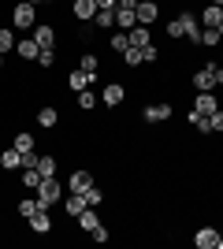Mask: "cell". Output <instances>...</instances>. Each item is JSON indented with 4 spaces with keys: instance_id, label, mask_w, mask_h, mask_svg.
<instances>
[{
    "instance_id": "6da1fadb",
    "label": "cell",
    "mask_w": 223,
    "mask_h": 249,
    "mask_svg": "<svg viewBox=\"0 0 223 249\" xmlns=\"http://www.w3.org/2000/svg\"><path fill=\"white\" fill-rule=\"evenodd\" d=\"M11 26L15 30H30V26H37V8L34 4H15V11H11Z\"/></svg>"
},
{
    "instance_id": "7a4b0ae2",
    "label": "cell",
    "mask_w": 223,
    "mask_h": 249,
    "mask_svg": "<svg viewBox=\"0 0 223 249\" xmlns=\"http://www.w3.org/2000/svg\"><path fill=\"white\" fill-rule=\"evenodd\" d=\"M60 182H56V175L52 178H41V186H37V201H41V208H52L56 201H60Z\"/></svg>"
},
{
    "instance_id": "3957f363",
    "label": "cell",
    "mask_w": 223,
    "mask_h": 249,
    "mask_svg": "<svg viewBox=\"0 0 223 249\" xmlns=\"http://www.w3.org/2000/svg\"><path fill=\"white\" fill-rule=\"evenodd\" d=\"M193 89H197V93H208V89H216V63H205L201 71L193 74Z\"/></svg>"
},
{
    "instance_id": "277c9868",
    "label": "cell",
    "mask_w": 223,
    "mask_h": 249,
    "mask_svg": "<svg viewBox=\"0 0 223 249\" xmlns=\"http://www.w3.org/2000/svg\"><path fill=\"white\" fill-rule=\"evenodd\" d=\"M141 119H145V123H164V119H171V104H168V101L149 104L145 112H141Z\"/></svg>"
},
{
    "instance_id": "5b68a950",
    "label": "cell",
    "mask_w": 223,
    "mask_h": 249,
    "mask_svg": "<svg viewBox=\"0 0 223 249\" xmlns=\"http://www.w3.org/2000/svg\"><path fill=\"white\" fill-rule=\"evenodd\" d=\"M134 15H138L141 26H153L156 15H160V4H156V0H138V11H134Z\"/></svg>"
},
{
    "instance_id": "8992f818",
    "label": "cell",
    "mask_w": 223,
    "mask_h": 249,
    "mask_svg": "<svg viewBox=\"0 0 223 249\" xmlns=\"http://www.w3.org/2000/svg\"><path fill=\"white\" fill-rule=\"evenodd\" d=\"M26 223H30L34 234H49V231H52V216H49V208H37V212H34Z\"/></svg>"
},
{
    "instance_id": "52a82bcc",
    "label": "cell",
    "mask_w": 223,
    "mask_h": 249,
    "mask_svg": "<svg viewBox=\"0 0 223 249\" xmlns=\"http://www.w3.org/2000/svg\"><path fill=\"white\" fill-rule=\"evenodd\" d=\"M71 11L78 22H89L97 15V0H71Z\"/></svg>"
},
{
    "instance_id": "ba28073f",
    "label": "cell",
    "mask_w": 223,
    "mask_h": 249,
    "mask_svg": "<svg viewBox=\"0 0 223 249\" xmlns=\"http://www.w3.org/2000/svg\"><path fill=\"white\" fill-rule=\"evenodd\" d=\"M123 97H127V89H123L119 82H108L104 89H101V101H104L108 108H116V104H123Z\"/></svg>"
},
{
    "instance_id": "9c48e42d",
    "label": "cell",
    "mask_w": 223,
    "mask_h": 249,
    "mask_svg": "<svg viewBox=\"0 0 223 249\" xmlns=\"http://www.w3.org/2000/svg\"><path fill=\"white\" fill-rule=\"evenodd\" d=\"M89 186H93V175H89V171H74V175L67 178V190H71V194H86Z\"/></svg>"
},
{
    "instance_id": "30bf717a",
    "label": "cell",
    "mask_w": 223,
    "mask_h": 249,
    "mask_svg": "<svg viewBox=\"0 0 223 249\" xmlns=\"http://www.w3.org/2000/svg\"><path fill=\"white\" fill-rule=\"evenodd\" d=\"M197 22H201V26H208V30H216V26L223 22V8H220V4H208V8L201 11V19H197Z\"/></svg>"
},
{
    "instance_id": "8fae6325",
    "label": "cell",
    "mask_w": 223,
    "mask_h": 249,
    "mask_svg": "<svg viewBox=\"0 0 223 249\" xmlns=\"http://www.w3.org/2000/svg\"><path fill=\"white\" fill-rule=\"evenodd\" d=\"M193 242H197V249H216V242H220V231H216V227H201L197 234H193Z\"/></svg>"
},
{
    "instance_id": "7c38bea8",
    "label": "cell",
    "mask_w": 223,
    "mask_h": 249,
    "mask_svg": "<svg viewBox=\"0 0 223 249\" xmlns=\"http://www.w3.org/2000/svg\"><path fill=\"white\" fill-rule=\"evenodd\" d=\"M34 41H37V49H56V30L52 26H34Z\"/></svg>"
},
{
    "instance_id": "4fadbf2b",
    "label": "cell",
    "mask_w": 223,
    "mask_h": 249,
    "mask_svg": "<svg viewBox=\"0 0 223 249\" xmlns=\"http://www.w3.org/2000/svg\"><path fill=\"white\" fill-rule=\"evenodd\" d=\"M78 227L86 231V234H89V231H97L101 227V216H97V208L89 205V208H82V212H78Z\"/></svg>"
},
{
    "instance_id": "5bb4252c",
    "label": "cell",
    "mask_w": 223,
    "mask_h": 249,
    "mask_svg": "<svg viewBox=\"0 0 223 249\" xmlns=\"http://www.w3.org/2000/svg\"><path fill=\"white\" fill-rule=\"evenodd\" d=\"M15 52H19V60H37V41H34V37H19V41H15Z\"/></svg>"
},
{
    "instance_id": "9a60e30c",
    "label": "cell",
    "mask_w": 223,
    "mask_h": 249,
    "mask_svg": "<svg viewBox=\"0 0 223 249\" xmlns=\"http://www.w3.org/2000/svg\"><path fill=\"white\" fill-rule=\"evenodd\" d=\"M193 108H197V112H201V115H212L216 108H220V101H216V93H212V89H208V93H197V101H193Z\"/></svg>"
},
{
    "instance_id": "2e32d148",
    "label": "cell",
    "mask_w": 223,
    "mask_h": 249,
    "mask_svg": "<svg viewBox=\"0 0 223 249\" xmlns=\"http://www.w3.org/2000/svg\"><path fill=\"white\" fill-rule=\"evenodd\" d=\"M0 167H4V171H15V167H22V153H19L15 145L4 149V153H0Z\"/></svg>"
},
{
    "instance_id": "e0dca14e",
    "label": "cell",
    "mask_w": 223,
    "mask_h": 249,
    "mask_svg": "<svg viewBox=\"0 0 223 249\" xmlns=\"http://www.w3.org/2000/svg\"><path fill=\"white\" fill-rule=\"evenodd\" d=\"M130 34V45H134V49H145V45H153V34H149V26H134V30H127Z\"/></svg>"
},
{
    "instance_id": "ac0fdd59",
    "label": "cell",
    "mask_w": 223,
    "mask_h": 249,
    "mask_svg": "<svg viewBox=\"0 0 223 249\" xmlns=\"http://www.w3.org/2000/svg\"><path fill=\"white\" fill-rule=\"evenodd\" d=\"M93 26H97V30H112V26H116V11H112V8H97Z\"/></svg>"
},
{
    "instance_id": "d6986e66",
    "label": "cell",
    "mask_w": 223,
    "mask_h": 249,
    "mask_svg": "<svg viewBox=\"0 0 223 249\" xmlns=\"http://www.w3.org/2000/svg\"><path fill=\"white\" fill-rule=\"evenodd\" d=\"M89 82H93V78H89V74H86L82 67H78V71H71V74H67V86H71L74 93H82V89H89Z\"/></svg>"
},
{
    "instance_id": "ffe728a7",
    "label": "cell",
    "mask_w": 223,
    "mask_h": 249,
    "mask_svg": "<svg viewBox=\"0 0 223 249\" xmlns=\"http://www.w3.org/2000/svg\"><path fill=\"white\" fill-rule=\"evenodd\" d=\"M116 26L119 30H134V26H138V15L127 11V8H116Z\"/></svg>"
},
{
    "instance_id": "44dd1931",
    "label": "cell",
    "mask_w": 223,
    "mask_h": 249,
    "mask_svg": "<svg viewBox=\"0 0 223 249\" xmlns=\"http://www.w3.org/2000/svg\"><path fill=\"white\" fill-rule=\"evenodd\" d=\"M64 208H67V216H74V219H78V212H82V208H89V205H86V194H71Z\"/></svg>"
},
{
    "instance_id": "7402d4cb",
    "label": "cell",
    "mask_w": 223,
    "mask_h": 249,
    "mask_svg": "<svg viewBox=\"0 0 223 249\" xmlns=\"http://www.w3.org/2000/svg\"><path fill=\"white\" fill-rule=\"evenodd\" d=\"M186 119H190V123L197 126V130H201V134H212V119H208V115H201V112H197V108H193V112L186 115Z\"/></svg>"
},
{
    "instance_id": "603a6c76",
    "label": "cell",
    "mask_w": 223,
    "mask_h": 249,
    "mask_svg": "<svg viewBox=\"0 0 223 249\" xmlns=\"http://www.w3.org/2000/svg\"><path fill=\"white\" fill-rule=\"evenodd\" d=\"M41 171H37V167H26V171H22V186H26V190H37V186H41Z\"/></svg>"
},
{
    "instance_id": "cb8c5ba5",
    "label": "cell",
    "mask_w": 223,
    "mask_h": 249,
    "mask_svg": "<svg viewBox=\"0 0 223 249\" xmlns=\"http://www.w3.org/2000/svg\"><path fill=\"white\" fill-rule=\"evenodd\" d=\"M37 123H41V126H49V130H52V126L60 123V112H56V108H41V112H37Z\"/></svg>"
},
{
    "instance_id": "d4e9b609",
    "label": "cell",
    "mask_w": 223,
    "mask_h": 249,
    "mask_svg": "<svg viewBox=\"0 0 223 249\" xmlns=\"http://www.w3.org/2000/svg\"><path fill=\"white\" fill-rule=\"evenodd\" d=\"M37 208H41V201H37V197H22V201H19V216H22V219H30Z\"/></svg>"
},
{
    "instance_id": "484cf974",
    "label": "cell",
    "mask_w": 223,
    "mask_h": 249,
    "mask_svg": "<svg viewBox=\"0 0 223 249\" xmlns=\"http://www.w3.org/2000/svg\"><path fill=\"white\" fill-rule=\"evenodd\" d=\"M220 41H223V34H220V30H208V26L201 30V45H205V49H216Z\"/></svg>"
},
{
    "instance_id": "4316f807",
    "label": "cell",
    "mask_w": 223,
    "mask_h": 249,
    "mask_svg": "<svg viewBox=\"0 0 223 249\" xmlns=\"http://www.w3.org/2000/svg\"><path fill=\"white\" fill-rule=\"evenodd\" d=\"M15 149H19V153H34V134L19 130V134H15Z\"/></svg>"
},
{
    "instance_id": "83f0119b",
    "label": "cell",
    "mask_w": 223,
    "mask_h": 249,
    "mask_svg": "<svg viewBox=\"0 0 223 249\" xmlns=\"http://www.w3.org/2000/svg\"><path fill=\"white\" fill-rule=\"evenodd\" d=\"M37 171H41L45 178H52L56 175V160L52 156H37Z\"/></svg>"
},
{
    "instance_id": "f1b7e54d",
    "label": "cell",
    "mask_w": 223,
    "mask_h": 249,
    "mask_svg": "<svg viewBox=\"0 0 223 249\" xmlns=\"http://www.w3.org/2000/svg\"><path fill=\"white\" fill-rule=\"evenodd\" d=\"M130 49V34H112V52H127Z\"/></svg>"
},
{
    "instance_id": "f546056e",
    "label": "cell",
    "mask_w": 223,
    "mask_h": 249,
    "mask_svg": "<svg viewBox=\"0 0 223 249\" xmlns=\"http://www.w3.org/2000/svg\"><path fill=\"white\" fill-rule=\"evenodd\" d=\"M78 108H82V112H89V108H97V93H89V89H82V93H78Z\"/></svg>"
},
{
    "instance_id": "4dcf8cb0",
    "label": "cell",
    "mask_w": 223,
    "mask_h": 249,
    "mask_svg": "<svg viewBox=\"0 0 223 249\" xmlns=\"http://www.w3.org/2000/svg\"><path fill=\"white\" fill-rule=\"evenodd\" d=\"M179 22H182V30L190 34V30H197V26H201V22H197V15H193V11H182L179 15Z\"/></svg>"
},
{
    "instance_id": "1f68e13d",
    "label": "cell",
    "mask_w": 223,
    "mask_h": 249,
    "mask_svg": "<svg viewBox=\"0 0 223 249\" xmlns=\"http://www.w3.org/2000/svg\"><path fill=\"white\" fill-rule=\"evenodd\" d=\"M15 41H19V37H15L11 30H0V52H11V49H15Z\"/></svg>"
},
{
    "instance_id": "d6a6232c",
    "label": "cell",
    "mask_w": 223,
    "mask_h": 249,
    "mask_svg": "<svg viewBox=\"0 0 223 249\" xmlns=\"http://www.w3.org/2000/svg\"><path fill=\"white\" fill-rule=\"evenodd\" d=\"M123 63H127V67H138V63H141V49H134V45H130V49L123 52Z\"/></svg>"
},
{
    "instance_id": "836d02e7",
    "label": "cell",
    "mask_w": 223,
    "mask_h": 249,
    "mask_svg": "<svg viewBox=\"0 0 223 249\" xmlns=\"http://www.w3.org/2000/svg\"><path fill=\"white\" fill-rule=\"evenodd\" d=\"M56 63V49H41L37 52V67H52Z\"/></svg>"
},
{
    "instance_id": "e575fe53",
    "label": "cell",
    "mask_w": 223,
    "mask_h": 249,
    "mask_svg": "<svg viewBox=\"0 0 223 249\" xmlns=\"http://www.w3.org/2000/svg\"><path fill=\"white\" fill-rule=\"evenodd\" d=\"M168 37H171V41H175V37H186V30H182V22H179V15L168 22Z\"/></svg>"
},
{
    "instance_id": "d590c367",
    "label": "cell",
    "mask_w": 223,
    "mask_h": 249,
    "mask_svg": "<svg viewBox=\"0 0 223 249\" xmlns=\"http://www.w3.org/2000/svg\"><path fill=\"white\" fill-rule=\"evenodd\" d=\"M160 60V49L156 45H145V49H141V63H156Z\"/></svg>"
},
{
    "instance_id": "8d00e7d4",
    "label": "cell",
    "mask_w": 223,
    "mask_h": 249,
    "mask_svg": "<svg viewBox=\"0 0 223 249\" xmlns=\"http://www.w3.org/2000/svg\"><path fill=\"white\" fill-rule=\"evenodd\" d=\"M101 201H104V194H101V190H97V186H89V190H86V205H101Z\"/></svg>"
},
{
    "instance_id": "74e56055",
    "label": "cell",
    "mask_w": 223,
    "mask_h": 249,
    "mask_svg": "<svg viewBox=\"0 0 223 249\" xmlns=\"http://www.w3.org/2000/svg\"><path fill=\"white\" fill-rule=\"evenodd\" d=\"M82 71L89 74V78H97V56H82Z\"/></svg>"
},
{
    "instance_id": "f35d334b",
    "label": "cell",
    "mask_w": 223,
    "mask_h": 249,
    "mask_svg": "<svg viewBox=\"0 0 223 249\" xmlns=\"http://www.w3.org/2000/svg\"><path fill=\"white\" fill-rule=\"evenodd\" d=\"M89 238H93V242H108V238H112V234H108V227H104V223H101V227H97V231H89Z\"/></svg>"
},
{
    "instance_id": "ab89813d",
    "label": "cell",
    "mask_w": 223,
    "mask_h": 249,
    "mask_svg": "<svg viewBox=\"0 0 223 249\" xmlns=\"http://www.w3.org/2000/svg\"><path fill=\"white\" fill-rule=\"evenodd\" d=\"M208 119H212V130H223V108H216Z\"/></svg>"
},
{
    "instance_id": "60d3db41",
    "label": "cell",
    "mask_w": 223,
    "mask_h": 249,
    "mask_svg": "<svg viewBox=\"0 0 223 249\" xmlns=\"http://www.w3.org/2000/svg\"><path fill=\"white\" fill-rule=\"evenodd\" d=\"M116 8H127V11H138V0H119Z\"/></svg>"
},
{
    "instance_id": "b9f144b4",
    "label": "cell",
    "mask_w": 223,
    "mask_h": 249,
    "mask_svg": "<svg viewBox=\"0 0 223 249\" xmlns=\"http://www.w3.org/2000/svg\"><path fill=\"white\" fill-rule=\"evenodd\" d=\"M116 4L119 0H97V8H112V11H116Z\"/></svg>"
},
{
    "instance_id": "7bdbcfd3",
    "label": "cell",
    "mask_w": 223,
    "mask_h": 249,
    "mask_svg": "<svg viewBox=\"0 0 223 249\" xmlns=\"http://www.w3.org/2000/svg\"><path fill=\"white\" fill-rule=\"evenodd\" d=\"M216 86H223V67L216 63Z\"/></svg>"
},
{
    "instance_id": "ee69618b",
    "label": "cell",
    "mask_w": 223,
    "mask_h": 249,
    "mask_svg": "<svg viewBox=\"0 0 223 249\" xmlns=\"http://www.w3.org/2000/svg\"><path fill=\"white\" fill-rule=\"evenodd\" d=\"M26 4H34V8H37V4H45V0H26Z\"/></svg>"
},
{
    "instance_id": "f6af8a7d",
    "label": "cell",
    "mask_w": 223,
    "mask_h": 249,
    "mask_svg": "<svg viewBox=\"0 0 223 249\" xmlns=\"http://www.w3.org/2000/svg\"><path fill=\"white\" fill-rule=\"evenodd\" d=\"M216 249H223V234H220V242H216Z\"/></svg>"
},
{
    "instance_id": "bcb514c9",
    "label": "cell",
    "mask_w": 223,
    "mask_h": 249,
    "mask_svg": "<svg viewBox=\"0 0 223 249\" xmlns=\"http://www.w3.org/2000/svg\"><path fill=\"white\" fill-rule=\"evenodd\" d=\"M0 67H4V52H0Z\"/></svg>"
},
{
    "instance_id": "7dc6e473",
    "label": "cell",
    "mask_w": 223,
    "mask_h": 249,
    "mask_svg": "<svg viewBox=\"0 0 223 249\" xmlns=\"http://www.w3.org/2000/svg\"><path fill=\"white\" fill-rule=\"evenodd\" d=\"M212 4H220V8H223V0H212Z\"/></svg>"
}]
</instances>
